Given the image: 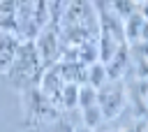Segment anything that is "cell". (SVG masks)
Returning <instances> with one entry per match:
<instances>
[{"label":"cell","mask_w":148,"mask_h":132,"mask_svg":"<svg viewBox=\"0 0 148 132\" xmlns=\"http://www.w3.org/2000/svg\"><path fill=\"white\" fill-rule=\"evenodd\" d=\"M97 107L102 111V118H116L120 109L125 107V88L123 81H106L102 88H97Z\"/></svg>","instance_id":"7a4b0ae2"},{"label":"cell","mask_w":148,"mask_h":132,"mask_svg":"<svg viewBox=\"0 0 148 132\" xmlns=\"http://www.w3.org/2000/svg\"><path fill=\"white\" fill-rule=\"evenodd\" d=\"M0 30L16 35V2H0Z\"/></svg>","instance_id":"5b68a950"},{"label":"cell","mask_w":148,"mask_h":132,"mask_svg":"<svg viewBox=\"0 0 148 132\" xmlns=\"http://www.w3.org/2000/svg\"><path fill=\"white\" fill-rule=\"evenodd\" d=\"M35 49L39 56V63L44 69L53 67L56 63H60V39H58V28L56 25H46L37 37H35Z\"/></svg>","instance_id":"3957f363"},{"label":"cell","mask_w":148,"mask_h":132,"mask_svg":"<svg viewBox=\"0 0 148 132\" xmlns=\"http://www.w3.org/2000/svg\"><path fill=\"white\" fill-rule=\"evenodd\" d=\"M18 44H21L18 35H14V32H2V30H0V74L9 72V67H12L14 58H16Z\"/></svg>","instance_id":"277c9868"},{"label":"cell","mask_w":148,"mask_h":132,"mask_svg":"<svg viewBox=\"0 0 148 132\" xmlns=\"http://www.w3.org/2000/svg\"><path fill=\"white\" fill-rule=\"evenodd\" d=\"M58 104L62 109H76V104H79V86L76 83H65L62 90H60Z\"/></svg>","instance_id":"52a82bcc"},{"label":"cell","mask_w":148,"mask_h":132,"mask_svg":"<svg viewBox=\"0 0 148 132\" xmlns=\"http://www.w3.org/2000/svg\"><path fill=\"white\" fill-rule=\"evenodd\" d=\"M12 79L21 86H37L42 74H44V67L39 63V56H37V49H35V42H25L21 39L18 44V51H16V58L9 67Z\"/></svg>","instance_id":"6da1fadb"},{"label":"cell","mask_w":148,"mask_h":132,"mask_svg":"<svg viewBox=\"0 0 148 132\" xmlns=\"http://www.w3.org/2000/svg\"><path fill=\"white\" fill-rule=\"evenodd\" d=\"M106 81H109V79H106V67H104V63L95 60L92 65H88V72H86V83H90V86L97 90V88H102Z\"/></svg>","instance_id":"8992f818"}]
</instances>
